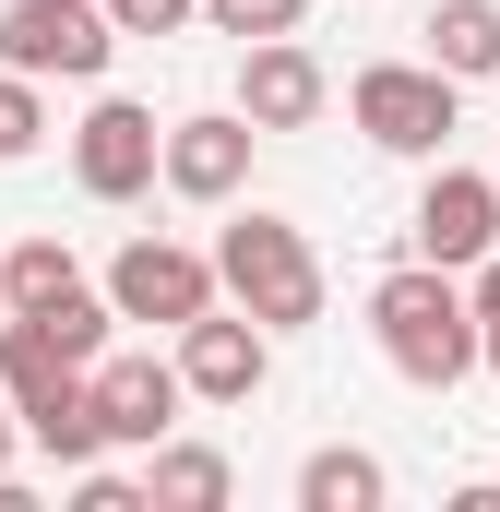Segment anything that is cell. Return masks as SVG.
Returning <instances> with one entry per match:
<instances>
[{
    "label": "cell",
    "mask_w": 500,
    "mask_h": 512,
    "mask_svg": "<svg viewBox=\"0 0 500 512\" xmlns=\"http://www.w3.org/2000/svg\"><path fill=\"white\" fill-rule=\"evenodd\" d=\"M465 310H477V322H500V251L465 262Z\"/></svg>",
    "instance_id": "7402d4cb"
},
{
    "label": "cell",
    "mask_w": 500,
    "mask_h": 512,
    "mask_svg": "<svg viewBox=\"0 0 500 512\" xmlns=\"http://www.w3.org/2000/svg\"><path fill=\"white\" fill-rule=\"evenodd\" d=\"M108 60H120V24L96 0H12L0 12V72H24V84H96Z\"/></svg>",
    "instance_id": "277c9868"
},
{
    "label": "cell",
    "mask_w": 500,
    "mask_h": 512,
    "mask_svg": "<svg viewBox=\"0 0 500 512\" xmlns=\"http://www.w3.org/2000/svg\"><path fill=\"white\" fill-rule=\"evenodd\" d=\"M72 179H84L96 203H143V191H155V108L96 96L84 131H72Z\"/></svg>",
    "instance_id": "9c48e42d"
},
{
    "label": "cell",
    "mask_w": 500,
    "mask_h": 512,
    "mask_svg": "<svg viewBox=\"0 0 500 512\" xmlns=\"http://www.w3.org/2000/svg\"><path fill=\"white\" fill-rule=\"evenodd\" d=\"M96 12H108L120 36H191V24H203V0H96Z\"/></svg>",
    "instance_id": "ffe728a7"
},
{
    "label": "cell",
    "mask_w": 500,
    "mask_h": 512,
    "mask_svg": "<svg viewBox=\"0 0 500 512\" xmlns=\"http://www.w3.org/2000/svg\"><path fill=\"white\" fill-rule=\"evenodd\" d=\"M262 382H274V334H262L250 310L215 298V310L179 322V393H191V405H250Z\"/></svg>",
    "instance_id": "8992f818"
},
{
    "label": "cell",
    "mask_w": 500,
    "mask_h": 512,
    "mask_svg": "<svg viewBox=\"0 0 500 512\" xmlns=\"http://www.w3.org/2000/svg\"><path fill=\"white\" fill-rule=\"evenodd\" d=\"M24 322L84 370V358H108V322H120V310H108V286H72V298H48V310H24Z\"/></svg>",
    "instance_id": "e0dca14e"
},
{
    "label": "cell",
    "mask_w": 500,
    "mask_h": 512,
    "mask_svg": "<svg viewBox=\"0 0 500 512\" xmlns=\"http://www.w3.org/2000/svg\"><path fill=\"white\" fill-rule=\"evenodd\" d=\"M36 143H48V96H36L24 72H0V167H12V155H36Z\"/></svg>",
    "instance_id": "d6986e66"
},
{
    "label": "cell",
    "mask_w": 500,
    "mask_h": 512,
    "mask_svg": "<svg viewBox=\"0 0 500 512\" xmlns=\"http://www.w3.org/2000/svg\"><path fill=\"white\" fill-rule=\"evenodd\" d=\"M417 36H429V72H453V84H500V0H441Z\"/></svg>",
    "instance_id": "5bb4252c"
},
{
    "label": "cell",
    "mask_w": 500,
    "mask_h": 512,
    "mask_svg": "<svg viewBox=\"0 0 500 512\" xmlns=\"http://www.w3.org/2000/svg\"><path fill=\"white\" fill-rule=\"evenodd\" d=\"M215 298L250 310L262 334H310L322 322V251L286 227V215H227V239H215Z\"/></svg>",
    "instance_id": "7a4b0ae2"
},
{
    "label": "cell",
    "mask_w": 500,
    "mask_h": 512,
    "mask_svg": "<svg viewBox=\"0 0 500 512\" xmlns=\"http://www.w3.org/2000/svg\"><path fill=\"white\" fill-rule=\"evenodd\" d=\"M72 512H143V477H120L96 453V465H72Z\"/></svg>",
    "instance_id": "44dd1931"
},
{
    "label": "cell",
    "mask_w": 500,
    "mask_h": 512,
    "mask_svg": "<svg viewBox=\"0 0 500 512\" xmlns=\"http://www.w3.org/2000/svg\"><path fill=\"white\" fill-rule=\"evenodd\" d=\"M12 465H24V417L0 405V477H12Z\"/></svg>",
    "instance_id": "603a6c76"
},
{
    "label": "cell",
    "mask_w": 500,
    "mask_h": 512,
    "mask_svg": "<svg viewBox=\"0 0 500 512\" xmlns=\"http://www.w3.org/2000/svg\"><path fill=\"white\" fill-rule=\"evenodd\" d=\"M417 262H441V274H465L477 251H500V191H489V167H441L429 155V191H417Z\"/></svg>",
    "instance_id": "ba28073f"
},
{
    "label": "cell",
    "mask_w": 500,
    "mask_h": 512,
    "mask_svg": "<svg viewBox=\"0 0 500 512\" xmlns=\"http://www.w3.org/2000/svg\"><path fill=\"white\" fill-rule=\"evenodd\" d=\"M72 286H84L72 239H12V251H0V310H48V298H72Z\"/></svg>",
    "instance_id": "2e32d148"
},
{
    "label": "cell",
    "mask_w": 500,
    "mask_h": 512,
    "mask_svg": "<svg viewBox=\"0 0 500 512\" xmlns=\"http://www.w3.org/2000/svg\"><path fill=\"white\" fill-rule=\"evenodd\" d=\"M381 501H393V477H381V453H358V441H322L298 465V512H381Z\"/></svg>",
    "instance_id": "9a60e30c"
},
{
    "label": "cell",
    "mask_w": 500,
    "mask_h": 512,
    "mask_svg": "<svg viewBox=\"0 0 500 512\" xmlns=\"http://www.w3.org/2000/svg\"><path fill=\"white\" fill-rule=\"evenodd\" d=\"M370 334L381 358H393V382L417 393H453L477 370V310H465V274H441V262H393L370 286Z\"/></svg>",
    "instance_id": "6da1fadb"
},
{
    "label": "cell",
    "mask_w": 500,
    "mask_h": 512,
    "mask_svg": "<svg viewBox=\"0 0 500 512\" xmlns=\"http://www.w3.org/2000/svg\"><path fill=\"white\" fill-rule=\"evenodd\" d=\"M250 143H262V131H250L239 108H191V120L155 131V179H167L179 203H239L250 191Z\"/></svg>",
    "instance_id": "52a82bcc"
},
{
    "label": "cell",
    "mask_w": 500,
    "mask_h": 512,
    "mask_svg": "<svg viewBox=\"0 0 500 512\" xmlns=\"http://www.w3.org/2000/svg\"><path fill=\"white\" fill-rule=\"evenodd\" d=\"M239 501V465L215 453V441H143V512H227Z\"/></svg>",
    "instance_id": "7c38bea8"
},
{
    "label": "cell",
    "mask_w": 500,
    "mask_h": 512,
    "mask_svg": "<svg viewBox=\"0 0 500 512\" xmlns=\"http://www.w3.org/2000/svg\"><path fill=\"white\" fill-rule=\"evenodd\" d=\"M477 370H500V322H477Z\"/></svg>",
    "instance_id": "cb8c5ba5"
},
{
    "label": "cell",
    "mask_w": 500,
    "mask_h": 512,
    "mask_svg": "<svg viewBox=\"0 0 500 512\" xmlns=\"http://www.w3.org/2000/svg\"><path fill=\"white\" fill-rule=\"evenodd\" d=\"M203 24H215V36H298V24H310V0H203Z\"/></svg>",
    "instance_id": "ac0fdd59"
},
{
    "label": "cell",
    "mask_w": 500,
    "mask_h": 512,
    "mask_svg": "<svg viewBox=\"0 0 500 512\" xmlns=\"http://www.w3.org/2000/svg\"><path fill=\"white\" fill-rule=\"evenodd\" d=\"M346 120L370 131L381 155H417V167H429V155L453 143V120H465V84L429 72V60H370V72L346 84Z\"/></svg>",
    "instance_id": "3957f363"
},
{
    "label": "cell",
    "mask_w": 500,
    "mask_h": 512,
    "mask_svg": "<svg viewBox=\"0 0 500 512\" xmlns=\"http://www.w3.org/2000/svg\"><path fill=\"white\" fill-rule=\"evenodd\" d=\"M12 417H24V441H36V453H48L60 477L108 453V429H96V382H84V370H60V382H36L24 405H12Z\"/></svg>",
    "instance_id": "4fadbf2b"
},
{
    "label": "cell",
    "mask_w": 500,
    "mask_h": 512,
    "mask_svg": "<svg viewBox=\"0 0 500 512\" xmlns=\"http://www.w3.org/2000/svg\"><path fill=\"white\" fill-rule=\"evenodd\" d=\"M84 382H96V429H108V453H143V441H167L179 429V358H84Z\"/></svg>",
    "instance_id": "30bf717a"
},
{
    "label": "cell",
    "mask_w": 500,
    "mask_h": 512,
    "mask_svg": "<svg viewBox=\"0 0 500 512\" xmlns=\"http://www.w3.org/2000/svg\"><path fill=\"white\" fill-rule=\"evenodd\" d=\"M334 108V72L298 48V36H250V60H239V120L250 131H310Z\"/></svg>",
    "instance_id": "8fae6325"
},
{
    "label": "cell",
    "mask_w": 500,
    "mask_h": 512,
    "mask_svg": "<svg viewBox=\"0 0 500 512\" xmlns=\"http://www.w3.org/2000/svg\"><path fill=\"white\" fill-rule=\"evenodd\" d=\"M489 191H500V167H489Z\"/></svg>",
    "instance_id": "d4e9b609"
},
{
    "label": "cell",
    "mask_w": 500,
    "mask_h": 512,
    "mask_svg": "<svg viewBox=\"0 0 500 512\" xmlns=\"http://www.w3.org/2000/svg\"><path fill=\"white\" fill-rule=\"evenodd\" d=\"M108 310L179 334L191 310H215V251H191V239H131V251L108 262Z\"/></svg>",
    "instance_id": "5b68a950"
}]
</instances>
